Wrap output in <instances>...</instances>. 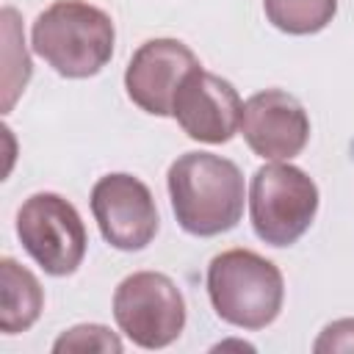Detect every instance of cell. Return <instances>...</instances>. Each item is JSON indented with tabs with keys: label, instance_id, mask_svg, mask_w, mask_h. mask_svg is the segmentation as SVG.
Masks as SVG:
<instances>
[{
	"label": "cell",
	"instance_id": "obj_1",
	"mask_svg": "<svg viewBox=\"0 0 354 354\" xmlns=\"http://www.w3.org/2000/svg\"><path fill=\"white\" fill-rule=\"evenodd\" d=\"M177 224L196 238H213L238 227L243 216V174L213 152H183L166 174Z\"/></svg>",
	"mask_w": 354,
	"mask_h": 354
},
{
	"label": "cell",
	"instance_id": "obj_15",
	"mask_svg": "<svg viewBox=\"0 0 354 354\" xmlns=\"http://www.w3.org/2000/svg\"><path fill=\"white\" fill-rule=\"evenodd\" d=\"M315 354H332V351H354V318H337L321 329V335L313 343Z\"/></svg>",
	"mask_w": 354,
	"mask_h": 354
},
{
	"label": "cell",
	"instance_id": "obj_4",
	"mask_svg": "<svg viewBox=\"0 0 354 354\" xmlns=\"http://www.w3.org/2000/svg\"><path fill=\"white\" fill-rule=\"evenodd\" d=\"M318 213L315 180L282 160H271L252 174L249 185V218L254 235L268 246L296 243Z\"/></svg>",
	"mask_w": 354,
	"mask_h": 354
},
{
	"label": "cell",
	"instance_id": "obj_5",
	"mask_svg": "<svg viewBox=\"0 0 354 354\" xmlns=\"http://www.w3.org/2000/svg\"><path fill=\"white\" fill-rule=\"evenodd\" d=\"M119 332L141 348H163L185 329V299L160 271H133L113 290Z\"/></svg>",
	"mask_w": 354,
	"mask_h": 354
},
{
	"label": "cell",
	"instance_id": "obj_8",
	"mask_svg": "<svg viewBox=\"0 0 354 354\" xmlns=\"http://www.w3.org/2000/svg\"><path fill=\"white\" fill-rule=\"evenodd\" d=\"M243 102L238 88L202 66L188 72L171 105V116L183 133L202 144H227L241 130Z\"/></svg>",
	"mask_w": 354,
	"mask_h": 354
},
{
	"label": "cell",
	"instance_id": "obj_9",
	"mask_svg": "<svg viewBox=\"0 0 354 354\" xmlns=\"http://www.w3.org/2000/svg\"><path fill=\"white\" fill-rule=\"evenodd\" d=\"M196 66L199 58L180 39H149L127 61L124 91L144 113L171 116L174 94Z\"/></svg>",
	"mask_w": 354,
	"mask_h": 354
},
{
	"label": "cell",
	"instance_id": "obj_14",
	"mask_svg": "<svg viewBox=\"0 0 354 354\" xmlns=\"http://www.w3.org/2000/svg\"><path fill=\"white\" fill-rule=\"evenodd\" d=\"M124 343L116 332H111L102 324H77L66 332L58 335V340L53 343L55 354L64 351H100V354H122Z\"/></svg>",
	"mask_w": 354,
	"mask_h": 354
},
{
	"label": "cell",
	"instance_id": "obj_13",
	"mask_svg": "<svg viewBox=\"0 0 354 354\" xmlns=\"http://www.w3.org/2000/svg\"><path fill=\"white\" fill-rule=\"evenodd\" d=\"M3 113H8L30 80V55L25 50V36L14 8H3Z\"/></svg>",
	"mask_w": 354,
	"mask_h": 354
},
{
	"label": "cell",
	"instance_id": "obj_2",
	"mask_svg": "<svg viewBox=\"0 0 354 354\" xmlns=\"http://www.w3.org/2000/svg\"><path fill=\"white\" fill-rule=\"evenodd\" d=\"M30 44L61 77L80 80L102 72L111 61L116 28L102 8L86 0H55L36 17Z\"/></svg>",
	"mask_w": 354,
	"mask_h": 354
},
{
	"label": "cell",
	"instance_id": "obj_12",
	"mask_svg": "<svg viewBox=\"0 0 354 354\" xmlns=\"http://www.w3.org/2000/svg\"><path fill=\"white\" fill-rule=\"evenodd\" d=\"M266 19L290 36H310L324 30L335 14L337 0H263Z\"/></svg>",
	"mask_w": 354,
	"mask_h": 354
},
{
	"label": "cell",
	"instance_id": "obj_7",
	"mask_svg": "<svg viewBox=\"0 0 354 354\" xmlns=\"http://www.w3.org/2000/svg\"><path fill=\"white\" fill-rule=\"evenodd\" d=\"M91 213L105 243L119 252L147 249L160 227L149 185L127 171H113L94 183Z\"/></svg>",
	"mask_w": 354,
	"mask_h": 354
},
{
	"label": "cell",
	"instance_id": "obj_10",
	"mask_svg": "<svg viewBox=\"0 0 354 354\" xmlns=\"http://www.w3.org/2000/svg\"><path fill=\"white\" fill-rule=\"evenodd\" d=\"M238 133L257 158L290 160L310 141V116L293 94L266 88L243 102Z\"/></svg>",
	"mask_w": 354,
	"mask_h": 354
},
{
	"label": "cell",
	"instance_id": "obj_11",
	"mask_svg": "<svg viewBox=\"0 0 354 354\" xmlns=\"http://www.w3.org/2000/svg\"><path fill=\"white\" fill-rule=\"evenodd\" d=\"M44 310V290L36 274L14 257L0 260V329L6 335L28 332Z\"/></svg>",
	"mask_w": 354,
	"mask_h": 354
},
{
	"label": "cell",
	"instance_id": "obj_6",
	"mask_svg": "<svg viewBox=\"0 0 354 354\" xmlns=\"http://www.w3.org/2000/svg\"><path fill=\"white\" fill-rule=\"evenodd\" d=\"M17 235L25 252L50 277H69L80 268L88 246L77 207L53 191L30 194L17 210Z\"/></svg>",
	"mask_w": 354,
	"mask_h": 354
},
{
	"label": "cell",
	"instance_id": "obj_3",
	"mask_svg": "<svg viewBox=\"0 0 354 354\" xmlns=\"http://www.w3.org/2000/svg\"><path fill=\"white\" fill-rule=\"evenodd\" d=\"M205 282L216 315L238 329H266L282 313V271L252 249H227L216 254Z\"/></svg>",
	"mask_w": 354,
	"mask_h": 354
}]
</instances>
